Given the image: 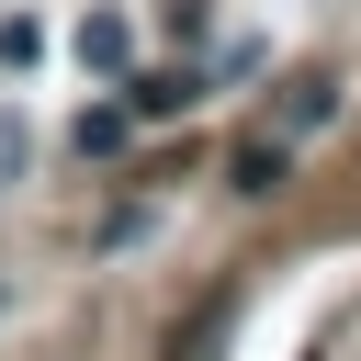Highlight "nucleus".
Returning <instances> with one entry per match:
<instances>
[{"mask_svg": "<svg viewBox=\"0 0 361 361\" xmlns=\"http://www.w3.org/2000/svg\"><path fill=\"white\" fill-rule=\"evenodd\" d=\"M192 102H203L192 68H147V79H124V113H135V124H169V113H192Z\"/></svg>", "mask_w": 361, "mask_h": 361, "instance_id": "1", "label": "nucleus"}, {"mask_svg": "<svg viewBox=\"0 0 361 361\" xmlns=\"http://www.w3.org/2000/svg\"><path fill=\"white\" fill-rule=\"evenodd\" d=\"M124 56H135L124 11H90V23H79V68H90V79H124Z\"/></svg>", "mask_w": 361, "mask_h": 361, "instance_id": "2", "label": "nucleus"}, {"mask_svg": "<svg viewBox=\"0 0 361 361\" xmlns=\"http://www.w3.org/2000/svg\"><path fill=\"white\" fill-rule=\"evenodd\" d=\"M327 113H338V79H327V68H305V79L282 90V124H293V135H316Z\"/></svg>", "mask_w": 361, "mask_h": 361, "instance_id": "3", "label": "nucleus"}, {"mask_svg": "<svg viewBox=\"0 0 361 361\" xmlns=\"http://www.w3.org/2000/svg\"><path fill=\"white\" fill-rule=\"evenodd\" d=\"M226 327H237V293H214L192 327H169V361H214V338H226Z\"/></svg>", "mask_w": 361, "mask_h": 361, "instance_id": "4", "label": "nucleus"}, {"mask_svg": "<svg viewBox=\"0 0 361 361\" xmlns=\"http://www.w3.org/2000/svg\"><path fill=\"white\" fill-rule=\"evenodd\" d=\"M282 180H293V147H282V135L237 147V192H282Z\"/></svg>", "mask_w": 361, "mask_h": 361, "instance_id": "5", "label": "nucleus"}, {"mask_svg": "<svg viewBox=\"0 0 361 361\" xmlns=\"http://www.w3.org/2000/svg\"><path fill=\"white\" fill-rule=\"evenodd\" d=\"M124 124H135L124 102H90V113H79V158H113V147H124Z\"/></svg>", "mask_w": 361, "mask_h": 361, "instance_id": "6", "label": "nucleus"}]
</instances>
